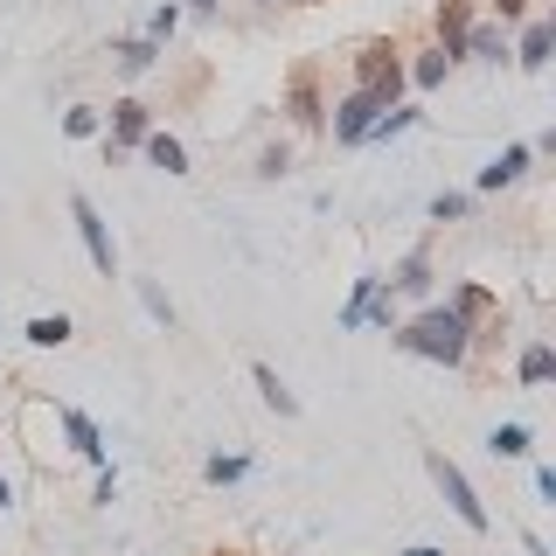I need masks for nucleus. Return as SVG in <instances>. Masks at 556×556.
Instances as JSON below:
<instances>
[{
	"mask_svg": "<svg viewBox=\"0 0 556 556\" xmlns=\"http://www.w3.org/2000/svg\"><path fill=\"white\" fill-rule=\"evenodd\" d=\"M425 466H431V480H439V494H445V508H452V515H459V521H466V529H473V535H486V529H494V521H486V501L473 494V480H466V473H459V466H452V459H445V452H439V445H431V452H425Z\"/></svg>",
	"mask_w": 556,
	"mask_h": 556,
	"instance_id": "2",
	"label": "nucleus"
},
{
	"mask_svg": "<svg viewBox=\"0 0 556 556\" xmlns=\"http://www.w3.org/2000/svg\"><path fill=\"white\" fill-rule=\"evenodd\" d=\"M70 223H77V237H84V251H91V265L104 278H118V243H112V223L98 216V202L91 195H70Z\"/></svg>",
	"mask_w": 556,
	"mask_h": 556,
	"instance_id": "4",
	"label": "nucleus"
},
{
	"mask_svg": "<svg viewBox=\"0 0 556 556\" xmlns=\"http://www.w3.org/2000/svg\"><path fill=\"white\" fill-rule=\"evenodd\" d=\"M181 14H216V0H181Z\"/></svg>",
	"mask_w": 556,
	"mask_h": 556,
	"instance_id": "29",
	"label": "nucleus"
},
{
	"mask_svg": "<svg viewBox=\"0 0 556 556\" xmlns=\"http://www.w3.org/2000/svg\"><path fill=\"white\" fill-rule=\"evenodd\" d=\"M56 425H63V439H70V452H77V459L104 466V431L91 425V417H84V410H70V404H56Z\"/></svg>",
	"mask_w": 556,
	"mask_h": 556,
	"instance_id": "8",
	"label": "nucleus"
},
{
	"mask_svg": "<svg viewBox=\"0 0 556 556\" xmlns=\"http://www.w3.org/2000/svg\"><path fill=\"white\" fill-rule=\"evenodd\" d=\"M132 286H139V306H147V320H153V327H174V300H167V292L153 286V278H132Z\"/></svg>",
	"mask_w": 556,
	"mask_h": 556,
	"instance_id": "23",
	"label": "nucleus"
},
{
	"mask_svg": "<svg viewBox=\"0 0 556 556\" xmlns=\"http://www.w3.org/2000/svg\"><path fill=\"white\" fill-rule=\"evenodd\" d=\"M459 56H480V63H501V56H508V42H501V28H494V22H473V28H466V35H459Z\"/></svg>",
	"mask_w": 556,
	"mask_h": 556,
	"instance_id": "16",
	"label": "nucleus"
},
{
	"mask_svg": "<svg viewBox=\"0 0 556 556\" xmlns=\"http://www.w3.org/2000/svg\"><path fill=\"white\" fill-rule=\"evenodd\" d=\"M70 334H77V327H70L63 313H35V320H28V341H35V348H63Z\"/></svg>",
	"mask_w": 556,
	"mask_h": 556,
	"instance_id": "20",
	"label": "nucleus"
},
{
	"mask_svg": "<svg viewBox=\"0 0 556 556\" xmlns=\"http://www.w3.org/2000/svg\"><path fill=\"white\" fill-rule=\"evenodd\" d=\"M382 286H390L396 300H425V292H431V251L417 243V251L404 257V265H396V278H382Z\"/></svg>",
	"mask_w": 556,
	"mask_h": 556,
	"instance_id": "10",
	"label": "nucleus"
},
{
	"mask_svg": "<svg viewBox=\"0 0 556 556\" xmlns=\"http://www.w3.org/2000/svg\"><path fill=\"white\" fill-rule=\"evenodd\" d=\"M486 8H494L501 22H521V14H529V0H486Z\"/></svg>",
	"mask_w": 556,
	"mask_h": 556,
	"instance_id": "28",
	"label": "nucleus"
},
{
	"mask_svg": "<svg viewBox=\"0 0 556 556\" xmlns=\"http://www.w3.org/2000/svg\"><path fill=\"white\" fill-rule=\"evenodd\" d=\"M355 91H362V98H376L382 112L404 98V63H396V49H390V42H369V49L355 56Z\"/></svg>",
	"mask_w": 556,
	"mask_h": 556,
	"instance_id": "3",
	"label": "nucleus"
},
{
	"mask_svg": "<svg viewBox=\"0 0 556 556\" xmlns=\"http://www.w3.org/2000/svg\"><path fill=\"white\" fill-rule=\"evenodd\" d=\"M257 8H278V0H257Z\"/></svg>",
	"mask_w": 556,
	"mask_h": 556,
	"instance_id": "32",
	"label": "nucleus"
},
{
	"mask_svg": "<svg viewBox=\"0 0 556 556\" xmlns=\"http://www.w3.org/2000/svg\"><path fill=\"white\" fill-rule=\"evenodd\" d=\"M243 473H251V459H243V452H216V459L202 466V480H208V486H237Z\"/></svg>",
	"mask_w": 556,
	"mask_h": 556,
	"instance_id": "21",
	"label": "nucleus"
},
{
	"mask_svg": "<svg viewBox=\"0 0 556 556\" xmlns=\"http://www.w3.org/2000/svg\"><path fill=\"white\" fill-rule=\"evenodd\" d=\"M452 313H459V320H486V313H494V300H486V286H459V292H452V300H445Z\"/></svg>",
	"mask_w": 556,
	"mask_h": 556,
	"instance_id": "22",
	"label": "nucleus"
},
{
	"mask_svg": "<svg viewBox=\"0 0 556 556\" xmlns=\"http://www.w3.org/2000/svg\"><path fill=\"white\" fill-rule=\"evenodd\" d=\"M286 118H292L300 132H313V126L327 118V104H320V70H313V63L292 70V84H286Z\"/></svg>",
	"mask_w": 556,
	"mask_h": 556,
	"instance_id": "5",
	"label": "nucleus"
},
{
	"mask_svg": "<svg viewBox=\"0 0 556 556\" xmlns=\"http://www.w3.org/2000/svg\"><path fill=\"white\" fill-rule=\"evenodd\" d=\"M445 70H452V56H445V49H425V56H417V63L404 70V77L417 84V91H439V84H445Z\"/></svg>",
	"mask_w": 556,
	"mask_h": 556,
	"instance_id": "19",
	"label": "nucleus"
},
{
	"mask_svg": "<svg viewBox=\"0 0 556 556\" xmlns=\"http://www.w3.org/2000/svg\"><path fill=\"white\" fill-rule=\"evenodd\" d=\"M251 382H257V396H265V404H271L278 417H300V396H292L286 382H278V369H271V362H251Z\"/></svg>",
	"mask_w": 556,
	"mask_h": 556,
	"instance_id": "14",
	"label": "nucleus"
},
{
	"mask_svg": "<svg viewBox=\"0 0 556 556\" xmlns=\"http://www.w3.org/2000/svg\"><path fill=\"white\" fill-rule=\"evenodd\" d=\"M535 494H543V508H556V466H535Z\"/></svg>",
	"mask_w": 556,
	"mask_h": 556,
	"instance_id": "27",
	"label": "nucleus"
},
{
	"mask_svg": "<svg viewBox=\"0 0 556 556\" xmlns=\"http://www.w3.org/2000/svg\"><path fill=\"white\" fill-rule=\"evenodd\" d=\"M515 376H521V390H543V382L556 376V348L549 341H529V348H521V362H515Z\"/></svg>",
	"mask_w": 556,
	"mask_h": 556,
	"instance_id": "11",
	"label": "nucleus"
},
{
	"mask_svg": "<svg viewBox=\"0 0 556 556\" xmlns=\"http://www.w3.org/2000/svg\"><path fill=\"white\" fill-rule=\"evenodd\" d=\"M139 153H147L153 167H167V174H188V153H181V139H174V132H147V139H139Z\"/></svg>",
	"mask_w": 556,
	"mask_h": 556,
	"instance_id": "17",
	"label": "nucleus"
},
{
	"mask_svg": "<svg viewBox=\"0 0 556 556\" xmlns=\"http://www.w3.org/2000/svg\"><path fill=\"white\" fill-rule=\"evenodd\" d=\"M486 452L494 459H529V425H494L486 431Z\"/></svg>",
	"mask_w": 556,
	"mask_h": 556,
	"instance_id": "18",
	"label": "nucleus"
},
{
	"mask_svg": "<svg viewBox=\"0 0 556 556\" xmlns=\"http://www.w3.org/2000/svg\"><path fill=\"white\" fill-rule=\"evenodd\" d=\"M0 508H14V480L8 473H0Z\"/></svg>",
	"mask_w": 556,
	"mask_h": 556,
	"instance_id": "30",
	"label": "nucleus"
},
{
	"mask_svg": "<svg viewBox=\"0 0 556 556\" xmlns=\"http://www.w3.org/2000/svg\"><path fill=\"white\" fill-rule=\"evenodd\" d=\"M466 216H473V195H459V188L431 195V223H466Z\"/></svg>",
	"mask_w": 556,
	"mask_h": 556,
	"instance_id": "24",
	"label": "nucleus"
},
{
	"mask_svg": "<svg viewBox=\"0 0 556 556\" xmlns=\"http://www.w3.org/2000/svg\"><path fill=\"white\" fill-rule=\"evenodd\" d=\"M473 28V8H466V0H439V49L452 63H459V35Z\"/></svg>",
	"mask_w": 556,
	"mask_h": 556,
	"instance_id": "13",
	"label": "nucleus"
},
{
	"mask_svg": "<svg viewBox=\"0 0 556 556\" xmlns=\"http://www.w3.org/2000/svg\"><path fill=\"white\" fill-rule=\"evenodd\" d=\"M112 56H118L126 77H147V70L161 63V42H153V35H126V42H112Z\"/></svg>",
	"mask_w": 556,
	"mask_h": 556,
	"instance_id": "12",
	"label": "nucleus"
},
{
	"mask_svg": "<svg viewBox=\"0 0 556 556\" xmlns=\"http://www.w3.org/2000/svg\"><path fill=\"white\" fill-rule=\"evenodd\" d=\"M382 118V104L376 98H362V91H348L341 104H334V139L341 147H362V139H369V126Z\"/></svg>",
	"mask_w": 556,
	"mask_h": 556,
	"instance_id": "6",
	"label": "nucleus"
},
{
	"mask_svg": "<svg viewBox=\"0 0 556 556\" xmlns=\"http://www.w3.org/2000/svg\"><path fill=\"white\" fill-rule=\"evenodd\" d=\"M390 341L404 348L417 362H439V369H459L466 355H473V320H459L452 306H425L417 320H396Z\"/></svg>",
	"mask_w": 556,
	"mask_h": 556,
	"instance_id": "1",
	"label": "nucleus"
},
{
	"mask_svg": "<svg viewBox=\"0 0 556 556\" xmlns=\"http://www.w3.org/2000/svg\"><path fill=\"white\" fill-rule=\"evenodd\" d=\"M147 132H153L147 104H139V98H118V104H112V132H104V153H126V147H139Z\"/></svg>",
	"mask_w": 556,
	"mask_h": 556,
	"instance_id": "7",
	"label": "nucleus"
},
{
	"mask_svg": "<svg viewBox=\"0 0 556 556\" xmlns=\"http://www.w3.org/2000/svg\"><path fill=\"white\" fill-rule=\"evenodd\" d=\"M404 556H445V549H431V543H417V549H404Z\"/></svg>",
	"mask_w": 556,
	"mask_h": 556,
	"instance_id": "31",
	"label": "nucleus"
},
{
	"mask_svg": "<svg viewBox=\"0 0 556 556\" xmlns=\"http://www.w3.org/2000/svg\"><path fill=\"white\" fill-rule=\"evenodd\" d=\"M174 28H181V0H167V8H153V22H147V35H153L161 49H167V35H174Z\"/></svg>",
	"mask_w": 556,
	"mask_h": 556,
	"instance_id": "26",
	"label": "nucleus"
},
{
	"mask_svg": "<svg viewBox=\"0 0 556 556\" xmlns=\"http://www.w3.org/2000/svg\"><path fill=\"white\" fill-rule=\"evenodd\" d=\"M549 49H556V28H549V22H529V28H521V42H515V63H521V70H543Z\"/></svg>",
	"mask_w": 556,
	"mask_h": 556,
	"instance_id": "15",
	"label": "nucleus"
},
{
	"mask_svg": "<svg viewBox=\"0 0 556 556\" xmlns=\"http://www.w3.org/2000/svg\"><path fill=\"white\" fill-rule=\"evenodd\" d=\"M529 161H535L529 147H508V153H494V161L480 167V195H501V188H515L521 174H529Z\"/></svg>",
	"mask_w": 556,
	"mask_h": 556,
	"instance_id": "9",
	"label": "nucleus"
},
{
	"mask_svg": "<svg viewBox=\"0 0 556 556\" xmlns=\"http://www.w3.org/2000/svg\"><path fill=\"white\" fill-rule=\"evenodd\" d=\"M98 126H104V118H98V104H70V112H63V132H70V139H91Z\"/></svg>",
	"mask_w": 556,
	"mask_h": 556,
	"instance_id": "25",
	"label": "nucleus"
}]
</instances>
